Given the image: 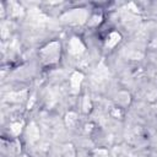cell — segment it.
Segmentation results:
<instances>
[{
	"mask_svg": "<svg viewBox=\"0 0 157 157\" xmlns=\"http://www.w3.org/2000/svg\"><path fill=\"white\" fill-rule=\"evenodd\" d=\"M40 56H42V60L47 64L58 61V59L60 56V44L58 42L49 43L40 50Z\"/></svg>",
	"mask_w": 157,
	"mask_h": 157,
	"instance_id": "6da1fadb",
	"label": "cell"
},
{
	"mask_svg": "<svg viewBox=\"0 0 157 157\" xmlns=\"http://www.w3.org/2000/svg\"><path fill=\"white\" fill-rule=\"evenodd\" d=\"M82 78H83V75L78 71L74 72L71 75V78H70V82H71V87L74 88V91H77L78 87H80V83L82 82Z\"/></svg>",
	"mask_w": 157,
	"mask_h": 157,
	"instance_id": "277c9868",
	"label": "cell"
},
{
	"mask_svg": "<svg viewBox=\"0 0 157 157\" xmlns=\"http://www.w3.org/2000/svg\"><path fill=\"white\" fill-rule=\"evenodd\" d=\"M155 44H157V40H156V42H155Z\"/></svg>",
	"mask_w": 157,
	"mask_h": 157,
	"instance_id": "8fae6325",
	"label": "cell"
},
{
	"mask_svg": "<svg viewBox=\"0 0 157 157\" xmlns=\"http://www.w3.org/2000/svg\"><path fill=\"white\" fill-rule=\"evenodd\" d=\"M120 34L118 32H112L107 39V43H105V47L107 48H113L115 47V44H118V42L120 40Z\"/></svg>",
	"mask_w": 157,
	"mask_h": 157,
	"instance_id": "5b68a950",
	"label": "cell"
},
{
	"mask_svg": "<svg viewBox=\"0 0 157 157\" xmlns=\"http://www.w3.org/2000/svg\"><path fill=\"white\" fill-rule=\"evenodd\" d=\"M92 20H93V21H90V25H91V26H96L97 23L101 22V16H93Z\"/></svg>",
	"mask_w": 157,
	"mask_h": 157,
	"instance_id": "30bf717a",
	"label": "cell"
},
{
	"mask_svg": "<svg viewBox=\"0 0 157 157\" xmlns=\"http://www.w3.org/2000/svg\"><path fill=\"white\" fill-rule=\"evenodd\" d=\"M75 121H76V115L74 113H69L66 115V124L67 125H72Z\"/></svg>",
	"mask_w": 157,
	"mask_h": 157,
	"instance_id": "ba28073f",
	"label": "cell"
},
{
	"mask_svg": "<svg viewBox=\"0 0 157 157\" xmlns=\"http://www.w3.org/2000/svg\"><path fill=\"white\" fill-rule=\"evenodd\" d=\"M83 50H85V45L82 44L80 38L72 37L70 39V43H69V52L72 55H80L81 53H83Z\"/></svg>",
	"mask_w": 157,
	"mask_h": 157,
	"instance_id": "3957f363",
	"label": "cell"
},
{
	"mask_svg": "<svg viewBox=\"0 0 157 157\" xmlns=\"http://www.w3.org/2000/svg\"><path fill=\"white\" fill-rule=\"evenodd\" d=\"M86 11L83 9H75L70 12H66L65 15L61 16V20L64 22L67 23H72V25H81L86 21Z\"/></svg>",
	"mask_w": 157,
	"mask_h": 157,
	"instance_id": "7a4b0ae2",
	"label": "cell"
},
{
	"mask_svg": "<svg viewBox=\"0 0 157 157\" xmlns=\"http://www.w3.org/2000/svg\"><path fill=\"white\" fill-rule=\"evenodd\" d=\"M90 109H91L90 99H88V97H85V98H83V110H85V112H88Z\"/></svg>",
	"mask_w": 157,
	"mask_h": 157,
	"instance_id": "9c48e42d",
	"label": "cell"
},
{
	"mask_svg": "<svg viewBox=\"0 0 157 157\" xmlns=\"http://www.w3.org/2000/svg\"><path fill=\"white\" fill-rule=\"evenodd\" d=\"M21 128H22V124L21 123H13L10 129H11V131H12L13 135H18L20 131H21Z\"/></svg>",
	"mask_w": 157,
	"mask_h": 157,
	"instance_id": "52a82bcc",
	"label": "cell"
},
{
	"mask_svg": "<svg viewBox=\"0 0 157 157\" xmlns=\"http://www.w3.org/2000/svg\"><path fill=\"white\" fill-rule=\"evenodd\" d=\"M27 135H28V139H29L31 141H34V140L38 139L39 132H38V129L36 128L34 124H31V126H29L28 130H27Z\"/></svg>",
	"mask_w": 157,
	"mask_h": 157,
	"instance_id": "8992f818",
	"label": "cell"
}]
</instances>
